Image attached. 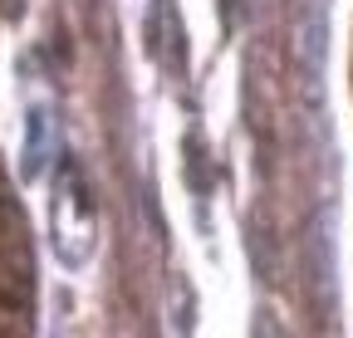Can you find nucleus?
Here are the masks:
<instances>
[{"label":"nucleus","mask_w":353,"mask_h":338,"mask_svg":"<svg viewBox=\"0 0 353 338\" xmlns=\"http://www.w3.org/2000/svg\"><path fill=\"white\" fill-rule=\"evenodd\" d=\"M294 34H299L294 54H299V69H304V89H309V94H319V74H324V34H329L324 10H319V6H304Z\"/></svg>","instance_id":"nucleus-1"}]
</instances>
